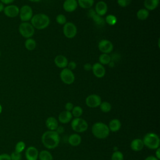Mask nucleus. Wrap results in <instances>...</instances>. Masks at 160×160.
<instances>
[{
	"instance_id": "f3484780",
	"label": "nucleus",
	"mask_w": 160,
	"mask_h": 160,
	"mask_svg": "<svg viewBox=\"0 0 160 160\" xmlns=\"http://www.w3.org/2000/svg\"><path fill=\"white\" fill-rule=\"evenodd\" d=\"M54 64L58 68H62V69L66 68L68 63V60L67 58L61 54L56 56L54 58Z\"/></svg>"
},
{
	"instance_id": "0eeeda50",
	"label": "nucleus",
	"mask_w": 160,
	"mask_h": 160,
	"mask_svg": "<svg viewBox=\"0 0 160 160\" xmlns=\"http://www.w3.org/2000/svg\"><path fill=\"white\" fill-rule=\"evenodd\" d=\"M19 18L22 22H28L31 19L33 12L31 7L29 5H24L19 9Z\"/></svg>"
},
{
	"instance_id": "49530a36",
	"label": "nucleus",
	"mask_w": 160,
	"mask_h": 160,
	"mask_svg": "<svg viewBox=\"0 0 160 160\" xmlns=\"http://www.w3.org/2000/svg\"><path fill=\"white\" fill-rule=\"evenodd\" d=\"M4 4H3L1 2H0V12H2V11H3V10H4Z\"/></svg>"
},
{
	"instance_id": "4468645a",
	"label": "nucleus",
	"mask_w": 160,
	"mask_h": 160,
	"mask_svg": "<svg viewBox=\"0 0 160 160\" xmlns=\"http://www.w3.org/2000/svg\"><path fill=\"white\" fill-rule=\"evenodd\" d=\"M39 151L34 146L28 147L25 151V157L26 160H37L38 159Z\"/></svg>"
},
{
	"instance_id": "20e7f679",
	"label": "nucleus",
	"mask_w": 160,
	"mask_h": 160,
	"mask_svg": "<svg viewBox=\"0 0 160 160\" xmlns=\"http://www.w3.org/2000/svg\"><path fill=\"white\" fill-rule=\"evenodd\" d=\"M144 145L151 149H156L159 148L160 140L158 135L154 132L146 134L142 139Z\"/></svg>"
},
{
	"instance_id": "aec40b11",
	"label": "nucleus",
	"mask_w": 160,
	"mask_h": 160,
	"mask_svg": "<svg viewBox=\"0 0 160 160\" xmlns=\"http://www.w3.org/2000/svg\"><path fill=\"white\" fill-rule=\"evenodd\" d=\"M144 145L142 141V139H139V138H136L134 139L130 144V147L131 149L136 152H138L141 151L143 148H144Z\"/></svg>"
},
{
	"instance_id": "f704fd0d",
	"label": "nucleus",
	"mask_w": 160,
	"mask_h": 160,
	"mask_svg": "<svg viewBox=\"0 0 160 160\" xmlns=\"http://www.w3.org/2000/svg\"><path fill=\"white\" fill-rule=\"evenodd\" d=\"M56 21L58 24L60 25H64L66 22V18L64 14H59L56 16Z\"/></svg>"
},
{
	"instance_id": "2eb2a0df",
	"label": "nucleus",
	"mask_w": 160,
	"mask_h": 160,
	"mask_svg": "<svg viewBox=\"0 0 160 160\" xmlns=\"http://www.w3.org/2000/svg\"><path fill=\"white\" fill-rule=\"evenodd\" d=\"M77 0H65L62 4L64 10L68 12L74 11L78 8Z\"/></svg>"
},
{
	"instance_id": "a18cd8bd",
	"label": "nucleus",
	"mask_w": 160,
	"mask_h": 160,
	"mask_svg": "<svg viewBox=\"0 0 160 160\" xmlns=\"http://www.w3.org/2000/svg\"><path fill=\"white\" fill-rule=\"evenodd\" d=\"M144 160H159V159L156 158L154 156H149Z\"/></svg>"
},
{
	"instance_id": "9b49d317",
	"label": "nucleus",
	"mask_w": 160,
	"mask_h": 160,
	"mask_svg": "<svg viewBox=\"0 0 160 160\" xmlns=\"http://www.w3.org/2000/svg\"><path fill=\"white\" fill-rule=\"evenodd\" d=\"M112 43L108 39H102L98 43V49L102 53L109 54L113 50Z\"/></svg>"
},
{
	"instance_id": "412c9836",
	"label": "nucleus",
	"mask_w": 160,
	"mask_h": 160,
	"mask_svg": "<svg viewBox=\"0 0 160 160\" xmlns=\"http://www.w3.org/2000/svg\"><path fill=\"white\" fill-rule=\"evenodd\" d=\"M45 124L47 128L50 131H56L58 125V120L54 117H49L46 119Z\"/></svg>"
},
{
	"instance_id": "393cba45",
	"label": "nucleus",
	"mask_w": 160,
	"mask_h": 160,
	"mask_svg": "<svg viewBox=\"0 0 160 160\" xmlns=\"http://www.w3.org/2000/svg\"><path fill=\"white\" fill-rule=\"evenodd\" d=\"M78 4L82 9L91 8L94 2V0H78Z\"/></svg>"
},
{
	"instance_id": "4c0bfd02",
	"label": "nucleus",
	"mask_w": 160,
	"mask_h": 160,
	"mask_svg": "<svg viewBox=\"0 0 160 160\" xmlns=\"http://www.w3.org/2000/svg\"><path fill=\"white\" fill-rule=\"evenodd\" d=\"M67 66H68V69H69L70 70L72 71V70H74V69H75L76 68L77 64H76V63L74 61H70V62H68Z\"/></svg>"
},
{
	"instance_id": "b1692460",
	"label": "nucleus",
	"mask_w": 160,
	"mask_h": 160,
	"mask_svg": "<svg viewBox=\"0 0 160 160\" xmlns=\"http://www.w3.org/2000/svg\"><path fill=\"white\" fill-rule=\"evenodd\" d=\"M159 3V0H144V6L148 11H152L157 8Z\"/></svg>"
},
{
	"instance_id": "ea45409f",
	"label": "nucleus",
	"mask_w": 160,
	"mask_h": 160,
	"mask_svg": "<svg viewBox=\"0 0 160 160\" xmlns=\"http://www.w3.org/2000/svg\"><path fill=\"white\" fill-rule=\"evenodd\" d=\"M74 108V105L72 102H68L66 104H65V109H66V111H71L72 109H73Z\"/></svg>"
},
{
	"instance_id": "f8f14e48",
	"label": "nucleus",
	"mask_w": 160,
	"mask_h": 160,
	"mask_svg": "<svg viewBox=\"0 0 160 160\" xmlns=\"http://www.w3.org/2000/svg\"><path fill=\"white\" fill-rule=\"evenodd\" d=\"M3 12L7 17L13 18H16L19 15V8L16 5L9 4L4 7Z\"/></svg>"
},
{
	"instance_id": "de8ad7c7",
	"label": "nucleus",
	"mask_w": 160,
	"mask_h": 160,
	"mask_svg": "<svg viewBox=\"0 0 160 160\" xmlns=\"http://www.w3.org/2000/svg\"><path fill=\"white\" fill-rule=\"evenodd\" d=\"M108 65L109 66V67H111V68H112L113 66H114V62H112V61H110V62L108 64Z\"/></svg>"
},
{
	"instance_id": "c9c22d12",
	"label": "nucleus",
	"mask_w": 160,
	"mask_h": 160,
	"mask_svg": "<svg viewBox=\"0 0 160 160\" xmlns=\"http://www.w3.org/2000/svg\"><path fill=\"white\" fill-rule=\"evenodd\" d=\"M11 159V160H21L22 159V155L21 153L18 152L16 151H13L10 154Z\"/></svg>"
},
{
	"instance_id": "c85d7f7f",
	"label": "nucleus",
	"mask_w": 160,
	"mask_h": 160,
	"mask_svg": "<svg viewBox=\"0 0 160 160\" xmlns=\"http://www.w3.org/2000/svg\"><path fill=\"white\" fill-rule=\"evenodd\" d=\"M111 61V58L108 54L102 53L99 57V63L102 65H107Z\"/></svg>"
},
{
	"instance_id": "72a5a7b5",
	"label": "nucleus",
	"mask_w": 160,
	"mask_h": 160,
	"mask_svg": "<svg viewBox=\"0 0 160 160\" xmlns=\"http://www.w3.org/2000/svg\"><path fill=\"white\" fill-rule=\"evenodd\" d=\"M111 160H123L124 155L119 151H115L111 156Z\"/></svg>"
},
{
	"instance_id": "f257e3e1",
	"label": "nucleus",
	"mask_w": 160,
	"mask_h": 160,
	"mask_svg": "<svg viewBox=\"0 0 160 160\" xmlns=\"http://www.w3.org/2000/svg\"><path fill=\"white\" fill-rule=\"evenodd\" d=\"M41 141L46 148L48 149H54L59 144L60 136L56 131L49 130L42 134Z\"/></svg>"
},
{
	"instance_id": "37998d69",
	"label": "nucleus",
	"mask_w": 160,
	"mask_h": 160,
	"mask_svg": "<svg viewBox=\"0 0 160 160\" xmlns=\"http://www.w3.org/2000/svg\"><path fill=\"white\" fill-rule=\"evenodd\" d=\"M14 1V0H0V2H1L3 4H8V5L11 4Z\"/></svg>"
},
{
	"instance_id": "cd10ccee",
	"label": "nucleus",
	"mask_w": 160,
	"mask_h": 160,
	"mask_svg": "<svg viewBox=\"0 0 160 160\" xmlns=\"http://www.w3.org/2000/svg\"><path fill=\"white\" fill-rule=\"evenodd\" d=\"M24 46H25L26 49H28V51H32L36 47V42L34 39H32L31 38H28L25 41Z\"/></svg>"
},
{
	"instance_id": "c03bdc74",
	"label": "nucleus",
	"mask_w": 160,
	"mask_h": 160,
	"mask_svg": "<svg viewBox=\"0 0 160 160\" xmlns=\"http://www.w3.org/2000/svg\"><path fill=\"white\" fill-rule=\"evenodd\" d=\"M156 158H158V159H160V148H158L156 149L155 151V156H154Z\"/></svg>"
},
{
	"instance_id": "3c124183",
	"label": "nucleus",
	"mask_w": 160,
	"mask_h": 160,
	"mask_svg": "<svg viewBox=\"0 0 160 160\" xmlns=\"http://www.w3.org/2000/svg\"><path fill=\"white\" fill-rule=\"evenodd\" d=\"M1 51H0V58H1Z\"/></svg>"
},
{
	"instance_id": "473e14b6",
	"label": "nucleus",
	"mask_w": 160,
	"mask_h": 160,
	"mask_svg": "<svg viewBox=\"0 0 160 160\" xmlns=\"http://www.w3.org/2000/svg\"><path fill=\"white\" fill-rule=\"evenodd\" d=\"M25 148H26L25 142L22 141H19L16 144L15 148H14V151L18 152L21 153L25 149Z\"/></svg>"
},
{
	"instance_id": "c756f323",
	"label": "nucleus",
	"mask_w": 160,
	"mask_h": 160,
	"mask_svg": "<svg viewBox=\"0 0 160 160\" xmlns=\"http://www.w3.org/2000/svg\"><path fill=\"white\" fill-rule=\"evenodd\" d=\"M71 112L72 116H74V118H80L83 113V110L81 106H74Z\"/></svg>"
},
{
	"instance_id": "1a4fd4ad",
	"label": "nucleus",
	"mask_w": 160,
	"mask_h": 160,
	"mask_svg": "<svg viewBox=\"0 0 160 160\" xmlns=\"http://www.w3.org/2000/svg\"><path fill=\"white\" fill-rule=\"evenodd\" d=\"M64 35L69 39H72L75 37L77 34V28L76 25L71 22H66L62 29Z\"/></svg>"
},
{
	"instance_id": "39448f33",
	"label": "nucleus",
	"mask_w": 160,
	"mask_h": 160,
	"mask_svg": "<svg viewBox=\"0 0 160 160\" xmlns=\"http://www.w3.org/2000/svg\"><path fill=\"white\" fill-rule=\"evenodd\" d=\"M72 130L76 132H83L88 128V124L87 121L80 118H75L71 120V123Z\"/></svg>"
},
{
	"instance_id": "dca6fc26",
	"label": "nucleus",
	"mask_w": 160,
	"mask_h": 160,
	"mask_svg": "<svg viewBox=\"0 0 160 160\" xmlns=\"http://www.w3.org/2000/svg\"><path fill=\"white\" fill-rule=\"evenodd\" d=\"M107 11H108V5L104 1H100L96 4L95 12L98 15L100 16H102L106 14Z\"/></svg>"
},
{
	"instance_id": "a211bd4d",
	"label": "nucleus",
	"mask_w": 160,
	"mask_h": 160,
	"mask_svg": "<svg viewBox=\"0 0 160 160\" xmlns=\"http://www.w3.org/2000/svg\"><path fill=\"white\" fill-rule=\"evenodd\" d=\"M88 16L91 18L94 22L97 24L98 26H102L105 24V21L104 19L100 16L98 15L95 11L93 9H90L88 12Z\"/></svg>"
},
{
	"instance_id": "a878e982",
	"label": "nucleus",
	"mask_w": 160,
	"mask_h": 160,
	"mask_svg": "<svg viewBox=\"0 0 160 160\" xmlns=\"http://www.w3.org/2000/svg\"><path fill=\"white\" fill-rule=\"evenodd\" d=\"M149 11L145 8H142L139 9L136 13V16L138 19L141 21L146 20L149 17Z\"/></svg>"
},
{
	"instance_id": "bb28decb",
	"label": "nucleus",
	"mask_w": 160,
	"mask_h": 160,
	"mask_svg": "<svg viewBox=\"0 0 160 160\" xmlns=\"http://www.w3.org/2000/svg\"><path fill=\"white\" fill-rule=\"evenodd\" d=\"M38 158L39 160H52L53 157L51 153L47 150H42L39 152Z\"/></svg>"
},
{
	"instance_id": "9d476101",
	"label": "nucleus",
	"mask_w": 160,
	"mask_h": 160,
	"mask_svg": "<svg viewBox=\"0 0 160 160\" xmlns=\"http://www.w3.org/2000/svg\"><path fill=\"white\" fill-rule=\"evenodd\" d=\"M85 102L87 106L91 108H94L99 106L102 101H101V98L99 95L92 94L87 96V98H86Z\"/></svg>"
},
{
	"instance_id": "6e6552de",
	"label": "nucleus",
	"mask_w": 160,
	"mask_h": 160,
	"mask_svg": "<svg viewBox=\"0 0 160 160\" xmlns=\"http://www.w3.org/2000/svg\"><path fill=\"white\" fill-rule=\"evenodd\" d=\"M60 79L66 84H71L75 80V76L71 70L68 68L62 69L60 72Z\"/></svg>"
},
{
	"instance_id": "ddd939ff",
	"label": "nucleus",
	"mask_w": 160,
	"mask_h": 160,
	"mask_svg": "<svg viewBox=\"0 0 160 160\" xmlns=\"http://www.w3.org/2000/svg\"><path fill=\"white\" fill-rule=\"evenodd\" d=\"M93 74L98 78H103L106 74L105 68L99 62H96L92 66V69Z\"/></svg>"
},
{
	"instance_id": "7ed1b4c3",
	"label": "nucleus",
	"mask_w": 160,
	"mask_h": 160,
	"mask_svg": "<svg viewBox=\"0 0 160 160\" xmlns=\"http://www.w3.org/2000/svg\"><path fill=\"white\" fill-rule=\"evenodd\" d=\"M91 131L94 137L100 139L106 138L110 132L108 125L102 122L94 123L92 126Z\"/></svg>"
},
{
	"instance_id": "a19ab883",
	"label": "nucleus",
	"mask_w": 160,
	"mask_h": 160,
	"mask_svg": "<svg viewBox=\"0 0 160 160\" xmlns=\"http://www.w3.org/2000/svg\"><path fill=\"white\" fill-rule=\"evenodd\" d=\"M83 68H84V69L87 71H89L90 70L92 69V65L90 64V63H86L84 64L83 66Z\"/></svg>"
},
{
	"instance_id": "6ab92c4d",
	"label": "nucleus",
	"mask_w": 160,
	"mask_h": 160,
	"mask_svg": "<svg viewBox=\"0 0 160 160\" xmlns=\"http://www.w3.org/2000/svg\"><path fill=\"white\" fill-rule=\"evenodd\" d=\"M72 118V115L70 111H63L59 113L58 116V121L62 124H66L69 122Z\"/></svg>"
},
{
	"instance_id": "79ce46f5",
	"label": "nucleus",
	"mask_w": 160,
	"mask_h": 160,
	"mask_svg": "<svg viewBox=\"0 0 160 160\" xmlns=\"http://www.w3.org/2000/svg\"><path fill=\"white\" fill-rule=\"evenodd\" d=\"M64 129L63 126H58V128H57V129H56V131L59 134H62V133L64 132Z\"/></svg>"
},
{
	"instance_id": "2f4dec72",
	"label": "nucleus",
	"mask_w": 160,
	"mask_h": 160,
	"mask_svg": "<svg viewBox=\"0 0 160 160\" xmlns=\"http://www.w3.org/2000/svg\"><path fill=\"white\" fill-rule=\"evenodd\" d=\"M104 21L108 25L114 26L117 22V18L113 14H109L105 18Z\"/></svg>"
},
{
	"instance_id": "7c9ffc66",
	"label": "nucleus",
	"mask_w": 160,
	"mask_h": 160,
	"mask_svg": "<svg viewBox=\"0 0 160 160\" xmlns=\"http://www.w3.org/2000/svg\"><path fill=\"white\" fill-rule=\"evenodd\" d=\"M100 109L103 112H109L111 110V104L107 101H103L101 102V103L99 105Z\"/></svg>"
},
{
	"instance_id": "f03ea898",
	"label": "nucleus",
	"mask_w": 160,
	"mask_h": 160,
	"mask_svg": "<svg viewBox=\"0 0 160 160\" xmlns=\"http://www.w3.org/2000/svg\"><path fill=\"white\" fill-rule=\"evenodd\" d=\"M31 24L34 29L42 30L46 28L50 24L49 16L43 13H38L32 16Z\"/></svg>"
},
{
	"instance_id": "09e8293b",
	"label": "nucleus",
	"mask_w": 160,
	"mask_h": 160,
	"mask_svg": "<svg viewBox=\"0 0 160 160\" xmlns=\"http://www.w3.org/2000/svg\"><path fill=\"white\" fill-rule=\"evenodd\" d=\"M29 1H31V2H40V1H42V0H29Z\"/></svg>"
},
{
	"instance_id": "8fccbe9b",
	"label": "nucleus",
	"mask_w": 160,
	"mask_h": 160,
	"mask_svg": "<svg viewBox=\"0 0 160 160\" xmlns=\"http://www.w3.org/2000/svg\"><path fill=\"white\" fill-rule=\"evenodd\" d=\"M2 106H1V104H0V114H1V112H2Z\"/></svg>"
},
{
	"instance_id": "e433bc0d",
	"label": "nucleus",
	"mask_w": 160,
	"mask_h": 160,
	"mask_svg": "<svg viewBox=\"0 0 160 160\" xmlns=\"http://www.w3.org/2000/svg\"><path fill=\"white\" fill-rule=\"evenodd\" d=\"M131 2V0H117L118 4L122 7V8H125L128 6Z\"/></svg>"
},
{
	"instance_id": "5701e85b",
	"label": "nucleus",
	"mask_w": 160,
	"mask_h": 160,
	"mask_svg": "<svg viewBox=\"0 0 160 160\" xmlns=\"http://www.w3.org/2000/svg\"><path fill=\"white\" fill-rule=\"evenodd\" d=\"M108 126L110 131L117 132L121 127V122L118 119H112L109 121Z\"/></svg>"
},
{
	"instance_id": "423d86ee",
	"label": "nucleus",
	"mask_w": 160,
	"mask_h": 160,
	"mask_svg": "<svg viewBox=\"0 0 160 160\" xmlns=\"http://www.w3.org/2000/svg\"><path fill=\"white\" fill-rule=\"evenodd\" d=\"M18 30L20 34L26 39L31 38L34 34V27L28 22H22L19 26Z\"/></svg>"
},
{
	"instance_id": "4be33fe9",
	"label": "nucleus",
	"mask_w": 160,
	"mask_h": 160,
	"mask_svg": "<svg viewBox=\"0 0 160 160\" xmlns=\"http://www.w3.org/2000/svg\"><path fill=\"white\" fill-rule=\"evenodd\" d=\"M81 137L77 133H74L70 135L68 138V143L72 146H78L81 142Z\"/></svg>"
},
{
	"instance_id": "58836bf2",
	"label": "nucleus",
	"mask_w": 160,
	"mask_h": 160,
	"mask_svg": "<svg viewBox=\"0 0 160 160\" xmlns=\"http://www.w3.org/2000/svg\"><path fill=\"white\" fill-rule=\"evenodd\" d=\"M0 160H11L10 154L7 153H2L0 154Z\"/></svg>"
}]
</instances>
